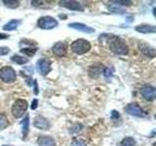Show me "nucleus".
Masks as SVG:
<instances>
[{"mask_svg":"<svg viewBox=\"0 0 156 146\" xmlns=\"http://www.w3.org/2000/svg\"><path fill=\"white\" fill-rule=\"evenodd\" d=\"M10 52V49L8 47H0V56L8 55Z\"/></svg>","mask_w":156,"mask_h":146,"instance_id":"25","label":"nucleus"},{"mask_svg":"<svg viewBox=\"0 0 156 146\" xmlns=\"http://www.w3.org/2000/svg\"><path fill=\"white\" fill-rule=\"evenodd\" d=\"M9 38L8 35H6V34H2V33H0V39H7Z\"/></svg>","mask_w":156,"mask_h":146,"instance_id":"32","label":"nucleus"},{"mask_svg":"<svg viewBox=\"0 0 156 146\" xmlns=\"http://www.w3.org/2000/svg\"><path fill=\"white\" fill-rule=\"evenodd\" d=\"M104 74L105 77H109L112 75V68H109V67H106L104 69Z\"/></svg>","mask_w":156,"mask_h":146,"instance_id":"28","label":"nucleus"},{"mask_svg":"<svg viewBox=\"0 0 156 146\" xmlns=\"http://www.w3.org/2000/svg\"><path fill=\"white\" fill-rule=\"evenodd\" d=\"M71 51L77 55H84L88 53L91 49V44L84 39H78L71 44Z\"/></svg>","mask_w":156,"mask_h":146,"instance_id":"2","label":"nucleus"},{"mask_svg":"<svg viewBox=\"0 0 156 146\" xmlns=\"http://www.w3.org/2000/svg\"><path fill=\"white\" fill-rule=\"evenodd\" d=\"M3 146H11V145H3Z\"/></svg>","mask_w":156,"mask_h":146,"instance_id":"33","label":"nucleus"},{"mask_svg":"<svg viewBox=\"0 0 156 146\" xmlns=\"http://www.w3.org/2000/svg\"><path fill=\"white\" fill-rule=\"evenodd\" d=\"M68 26L73 28V29H76V30L85 32V33H94L95 32L94 28L88 26H86V24H84V23H72L68 24Z\"/></svg>","mask_w":156,"mask_h":146,"instance_id":"13","label":"nucleus"},{"mask_svg":"<svg viewBox=\"0 0 156 146\" xmlns=\"http://www.w3.org/2000/svg\"><path fill=\"white\" fill-rule=\"evenodd\" d=\"M22 125H23V128H22V133H23V137L26 138L27 136V134L29 131V117L26 116L22 122Z\"/></svg>","mask_w":156,"mask_h":146,"instance_id":"18","label":"nucleus"},{"mask_svg":"<svg viewBox=\"0 0 156 146\" xmlns=\"http://www.w3.org/2000/svg\"><path fill=\"white\" fill-rule=\"evenodd\" d=\"M108 47L110 50L113 52L114 54L120 56H125L129 53V49L128 46L126 45V43L124 40H122L121 38L114 36V35H110L108 37Z\"/></svg>","mask_w":156,"mask_h":146,"instance_id":"1","label":"nucleus"},{"mask_svg":"<svg viewBox=\"0 0 156 146\" xmlns=\"http://www.w3.org/2000/svg\"><path fill=\"white\" fill-rule=\"evenodd\" d=\"M61 6L65 7L68 10H72V11H84V7L79 2L76 1H61L60 2Z\"/></svg>","mask_w":156,"mask_h":146,"instance_id":"10","label":"nucleus"},{"mask_svg":"<svg viewBox=\"0 0 156 146\" xmlns=\"http://www.w3.org/2000/svg\"><path fill=\"white\" fill-rule=\"evenodd\" d=\"M3 3H4L5 6L10 8V9H16L19 7V5H20V2L16 1V0H4Z\"/></svg>","mask_w":156,"mask_h":146,"instance_id":"20","label":"nucleus"},{"mask_svg":"<svg viewBox=\"0 0 156 146\" xmlns=\"http://www.w3.org/2000/svg\"><path fill=\"white\" fill-rule=\"evenodd\" d=\"M72 146H87L86 141L81 138H75L72 141Z\"/></svg>","mask_w":156,"mask_h":146,"instance_id":"24","label":"nucleus"},{"mask_svg":"<svg viewBox=\"0 0 156 146\" xmlns=\"http://www.w3.org/2000/svg\"><path fill=\"white\" fill-rule=\"evenodd\" d=\"M139 49H140V51L143 54H144L146 57H151V58H153L155 57V49L153 47L147 45V44L144 42L139 43Z\"/></svg>","mask_w":156,"mask_h":146,"instance_id":"11","label":"nucleus"},{"mask_svg":"<svg viewBox=\"0 0 156 146\" xmlns=\"http://www.w3.org/2000/svg\"><path fill=\"white\" fill-rule=\"evenodd\" d=\"M121 146H136V142L133 137H125L122 140Z\"/></svg>","mask_w":156,"mask_h":146,"instance_id":"21","label":"nucleus"},{"mask_svg":"<svg viewBox=\"0 0 156 146\" xmlns=\"http://www.w3.org/2000/svg\"><path fill=\"white\" fill-rule=\"evenodd\" d=\"M119 117V113L117 111H115V110H113L112 111V113H111V119L112 120H115V119H117Z\"/></svg>","mask_w":156,"mask_h":146,"instance_id":"29","label":"nucleus"},{"mask_svg":"<svg viewBox=\"0 0 156 146\" xmlns=\"http://www.w3.org/2000/svg\"><path fill=\"white\" fill-rule=\"evenodd\" d=\"M37 143L39 146H56L55 139L51 136L42 135L37 139Z\"/></svg>","mask_w":156,"mask_h":146,"instance_id":"15","label":"nucleus"},{"mask_svg":"<svg viewBox=\"0 0 156 146\" xmlns=\"http://www.w3.org/2000/svg\"><path fill=\"white\" fill-rule=\"evenodd\" d=\"M22 54H24L28 57H32L34 56V54L36 53V49H31V48H23L21 50Z\"/></svg>","mask_w":156,"mask_h":146,"instance_id":"23","label":"nucleus"},{"mask_svg":"<svg viewBox=\"0 0 156 146\" xmlns=\"http://www.w3.org/2000/svg\"><path fill=\"white\" fill-rule=\"evenodd\" d=\"M104 69V65L101 64V63H96V64H93L89 68V75L92 78H98L101 74V71Z\"/></svg>","mask_w":156,"mask_h":146,"instance_id":"14","label":"nucleus"},{"mask_svg":"<svg viewBox=\"0 0 156 146\" xmlns=\"http://www.w3.org/2000/svg\"><path fill=\"white\" fill-rule=\"evenodd\" d=\"M20 23H21V21H19V19H11V21L5 24L2 28L5 31L16 30V29L18 28V26H20Z\"/></svg>","mask_w":156,"mask_h":146,"instance_id":"17","label":"nucleus"},{"mask_svg":"<svg viewBox=\"0 0 156 146\" xmlns=\"http://www.w3.org/2000/svg\"><path fill=\"white\" fill-rule=\"evenodd\" d=\"M27 102L23 99H17L12 105V114L15 118H21L27 109Z\"/></svg>","mask_w":156,"mask_h":146,"instance_id":"3","label":"nucleus"},{"mask_svg":"<svg viewBox=\"0 0 156 146\" xmlns=\"http://www.w3.org/2000/svg\"><path fill=\"white\" fill-rule=\"evenodd\" d=\"M140 94L146 100L152 101L155 99V97H156V90H155L154 87L146 85V86H144L140 89Z\"/></svg>","mask_w":156,"mask_h":146,"instance_id":"6","label":"nucleus"},{"mask_svg":"<svg viewBox=\"0 0 156 146\" xmlns=\"http://www.w3.org/2000/svg\"><path fill=\"white\" fill-rule=\"evenodd\" d=\"M53 53L57 57H63L66 54V45L63 42H58L53 46Z\"/></svg>","mask_w":156,"mask_h":146,"instance_id":"12","label":"nucleus"},{"mask_svg":"<svg viewBox=\"0 0 156 146\" xmlns=\"http://www.w3.org/2000/svg\"><path fill=\"white\" fill-rule=\"evenodd\" d=\"M33 126L35 127V128L39 129V130H49L50 129V123H49V121L45 118V117H43L41 115H38L36 116L35 118L33 120Z\"/></svg>","mask_w":156,"mask_h":146,"instance_id":"7","label":"nucleus"},{"mask_svg":"<svg viewBox=\"0 0 156 146\" xmlns=\"http://www.w3.org/2000/svg\"><path fill=\"white\" fill-rule=\"evenodd\" d=\"M37 26L38 27H40L42 29H52V28H55L58 26V22L54 18L49 17V16L41 17L38 19Z\"/></svg>","mask_w":156,"mask_h":146,"instance_id":"5","label":"nucleus"},{"mask_svg":"<svg viewBox=\"0 0 156 146\" xmlns=\"http://www.w3.org/2000/svg\"><path fill=\"white\" fill-rule=\"evenodd\" d=\"M136 30L140 33H155L156 27L154 26H149V24H140V26H136Z\"/></svg>","mask_w":156,"mask_h":146,"instance_id":"16","label":"nucleus"},{"mask_svg":"<svg viewBox=\"0 0 156 146\" xmlns=\"http://www.w3.org/2000/svg\"><path fill=\"white\" fill-rule=\"evenodd\" d=\"M11 60H12L13 62H16V63H18V64H24V63L28 62V58L21 57V56H18V55L13 56L11 57Z\"/></svg>","mask_w":156,"mask_h":146,"instance_id":"19","label":"nucleus"},{"mask_svg":"<svg viewBox=\"0 0 156 146\" xmlns=\"http://www.w3.org/2000/svg\"><path fill=\"white\" fill-rule=\"evenodd\" d=\"M109 9H110L113 13H119V14H121V13H123V12H124V10H123V9H120V8L115 7V6H109Z\"/></svg>","mask_w":156,"mask_h":146,"instance_id":"26","label":"nucleus"},{"mask_svg":"<svg viewBox=\"0 0 156 146\" xmlns=\"http://www.w3.org/2000/svg\"><path fill=\"white\" fill-rule=\"evenodd\" d=\"M17 78L16 71L11 66H4L0 68V79L5 83H13Z\"/></svg>","mask_w":156,"mask_h":146,"instance_id":"4","label":"nucleus"},{"mask_svg":"<svg viewBox=\"0 0 156 146\" xmlns=\"http://www.w3.org/2000/svg\"><path fill=\"white\" fill-rule=\"evenodd\" d=\"M125 111L130 115H133L136 117H144L145 112L140 108L136 103H131L125 108Z\"/></svg>","mask_w":156,"mask_h":146,"instance_id":"8","label":"nucleus"},{"mask_svg":"<svg viewBox=\"0 0 156 146\" xmlns=\"http://www.w3.org/2000/svg\"><path fill=\"white\" fill-rule=\"evenodd\" d=\"M34 92H35V95L38 94V88H37V81L36 80H34Z\"/></svg>","mask_w":156,"mask_h":146,"instance_id":"31","label":"nucleus"},{"mask_svg":"<svg viewBox=\"0 0 156 146\" xmlns=\"http://www.w3.org/2000/svg\"><path fill=\"white\" fill-rule=\"evenodd\" d=\"M37 68L42 75H47L51 71V61L47 58H41L37 62Z\"/></svg>","mask_w":156,"mask_h":146,"instance_id":"9","label":"nucleus"},{"mask_svg":"<svg viewBox=\"0 0 156 146\" xmlns=\"http://www.w3.org/2000/svg\"><path fill=\"white\" fill-rule=\"evenodd\" d=\"M8 125H9V122H8L7 117L4 114H0V130L6 129Z\"/></svg>","mask_w":156,"mask_h":146,"instance_id":"22","label":"nucleus"},{"mask_svg":"<svg viewBox=\"0 0 156 146\" xmlns=\"http://www.w3.org/2000/svg\"><path fill=\"white\" fill-rule=\"evenodd\" d=\"M111 3H115V5L116 4H119V5H127V6H128V5H131L132 4V1H120V0H117V1H110Z\"/></svg>","mask_w":156,"mask_h":146,"instance_id":"27","label":"nucleus"},{"mask_svg":"<svg viewBox=\"0 0 156 146\" xmlns=\"http://www.w3.org/2000/svg\"><path fill=\"white\" fill-rule=\"evenodd\" d=\"M37 104H38V100L37 99H33L32 103H31V109L34 110L37 108Z\"/></svg>","mask_w":156,"mask_h":146,"instance_id":"30","label":"nucleus"}]
</instances>
